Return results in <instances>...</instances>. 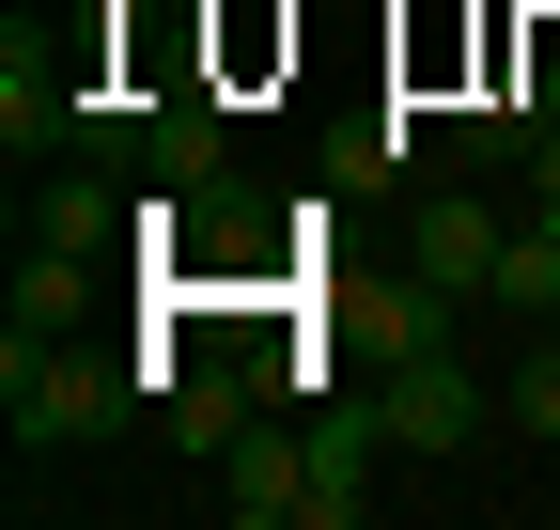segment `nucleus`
I'll return each mask as SVG.
<instances>
[{
	"label": "nucleus",
	"instance_id": "5",
	"mask_svg": "<svg viewBox=\"0 0 560 530\" xmlns=\"http://www.w3.org/2000/svg\"><path fill=\"white\" fill-rule=\"evenodd\" d=\"M374 452H389L374 390H359V406H312V484H296V530H359V515H374Z\"/></svg>",
	"mask_w": 560,
	"mask_h": 530
},
{
	"label": "nucleus",
	"instance_id": "11",
	"mask_svg": "<svg viewBox=\"0 0 560 530\" xmlns=\"http://www.w3.org/2000/svg\"><path fill=\"white\" fill-rule=\"evenodd\" d=\"M342 187H420V110L389 94L374 125H342Z\"/></svg>",
	"mask_w": 560,
	"mask_h": 530
},
{
	"label": "nucleus",
	"instance_id": "7",
	"mask_svg": "<svg viewBox=\"0 0 560 530\" xmlns=\"http://www.w3.org/2000/svg\"><path fill=\"white\" fill-rule=\"evenodd\" d=\"M249 406H265V375H249V359H187V375L156 390V437L187 452V469H219V452H234V422H249Z\"/></svg>",
	"mask_w": 560,
	"mask_h": 530
},
{
	"label": "nucleus",
	"instance_id": "2",
	"mask_svg": "<svg viewBox=\"0 0 560 530\" xmlns=\"http://www.w3.org/2000/svg\"><path fill=\"white\" fill-rule=\"evenodd\" d=\"M374 422H389V452H420V469H452V452H482V422H499V390H482L452 344H420V359H389L374 375Z\"/></svg>",
	"mask_w": 560,
	"mask_h": 530
},
{
	"label": "nucleus",
	"instance_id": "3",
	"mask_svg": "<svg viewBox=\"0 0 560 530\" xmlns=\"http://www.w3.org/2000/svg\"><path fill=\"white\" fill-rule=\"evenodd\" d=\"M499 250H514V219L482 204V172H420V187H405V265H420V281L482 297V281H499Z\"/></svg>",
	"mask_w": 560,
	"mask_h": 530
},
{
	"label": "nucleus",
	"instance_id": "9",
	"mask_svg": "<svg viewBox=\"0 0 560 530\" xmlns=\"http://www.w3.org/2000/svg\"><path fill=\"white\" fill-rule=\"evenodd\" d=\"M79 297H94V250H16V281H0V327H79Z\"/></svg>",
	"mask_w": 560,
	"mask_h": 530
},
{
	"label": "nucleus",
	"instance_id": "8",
	"mask_svg": "<svg viewBox=\"0 0 560 530\" xmlns=\"http://www.w3.org/2000/svg\"><path fill=\"white\" fill-rule=\"evenodd\" d=\"M16 234H47V250H109V234H140V172H125V187H94V172H47Z\"/></svg>",
	"mask_w": 560,
	"mask_h": 530
},
{
	"label": "nucleus",
	"instance_id": "13",
	"mask_svg": "<svg viewBox=\"0 0 560 530\" xmlns=\"http://www.w3.org/2000/svg\"><path fill=\"white\" fill-rule=\"evenodd\" d=\"M514 187H529V219H560V125L529 141V172H514Z\"/></svg>",
	"mask_w": 560,
	"mask_h": 530
},
{
	"label": "nucleus",
	"instance_id": "12",
	"mask_svg": "<svg viewBox=\"0 0 560 530\" xmlns=\"http://www.w3.org/2000/svg\"><path fill=\"white\" fill-rule=\"evenodd\" d=\"M499 422L514 437H560V327H529V359L499 375Z\"/></svg>",
	"mask_w": 560,
	"mask_h": 530
},
{
	"label": "nucleus",
	"instance_id": "1",
	"mask_svg": "<svg viewBox=\"0 0 560 530\" xmlns=\"http://www.w3.org/2000/svg\"><path fill=\"white\" fill-rule=\"evenodd\" d=\"M140 359H94L62 344V327H0V422H16V452H79V437H125L140 422Z\"/></svg>",
	"mask_w": 560,
	"mask_h": 530
},
{
	"label": "nucleus",
	"instance_id": "6",
	"mask_svg": "<svg viewBox=\"0 0 560 530\" xmlns=\"http://www.w3.org/2000/svg\"><path fill=\"white\" fill-rule=\"evenodd\" d=\"M234 172V110L202 94V79H172V94H140V187H219Z\"/></svg>",
	"mask_w": 560,
	"mask_h": 530
},
{
	"label": "nucleus",
	"instance_id": "4",
	"mask_svg": "<svg viewBox=\"0 0 560 530\" xmlns=\"http://www.w3.org/2000/svg\"><path fill=\"white\" fill-rule=\"evenodd\" d=\"M296 484H312V422L249 406V422H234V452H219V484H202V499H219L234 530H296Z\"/></svg>",
	"mask_w": 560,
	"mask_h": 530
},
{
	"label": "nucleus",
	"instance_id": "10",
	"mask_svg": "<svg viewBox=\"0 0 560 530\" xmlns=\"http://www.w3.org/2000/svg\"><path fill=\"white\" fill-rule=\"evenodd\" d=\"M482 312L560 327V219H514V250H499V281H482Z\"/></svg>",
	"mask_w": 560,
	"mask_h": 530
}]
</instances>
